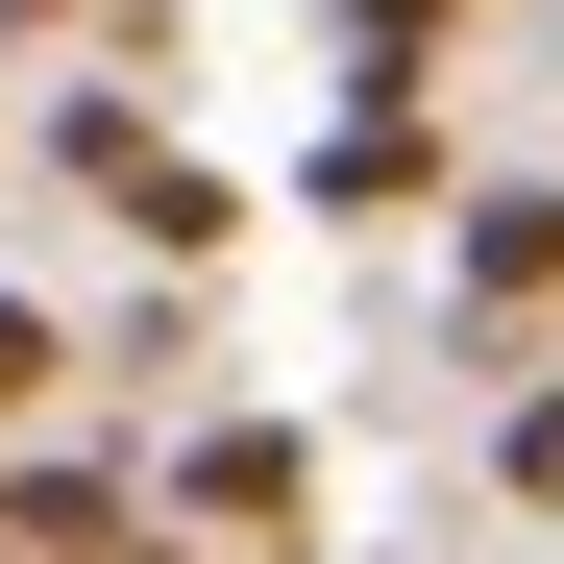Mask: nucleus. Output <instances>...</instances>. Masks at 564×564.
Here are the masks:
<instances>
[{"instance_id": "nucleus-1", "label": "nucleus", "mask_w": 564, "mask_h": 564, "mask_svg": "<svg viewBox=\"0 0 564 564\" xmlns=\"http://www.w3.org/2000/svg\"><path fill=\"white\" fill-rule=\"evenodd\" d=\"M442 270H466V319H491V344H540V319H564V172H466Z\"/></svg>"}, {"instance_id": "nucleus-2", "label": "nucleus", "mask_w": 564, "mask_h": 564, "mask_svg": "<svg viewBox=\"0 0 564 564\" xmlns=\"http://www.w3.org/2000/svg\"><path fill=\"white\" fill-rule=\"evenodd\" d=\"M172 516H197V540H295L319 516V442L295 417H197V442H172Z\"/></svg>"}, {"instance_id": "nucleus-3", "label": "nucleus", "mask_w": 564, "mask_h": 564, "mask_svg": "<svg viewBox=\"0 0 564 564\" xmlns=\"http://www.w3.org/2000/svg\"><path fill=\"white\" fill-rule=\"evenodd\" d=\"M0 540H25V564H123V540H172V516L123 491V442H25V466H0Z\"/></svg>"}, {"instance_id": "nucleus-4", "label": "nucleus", "mask_w": 564, "mask_h": 564, "mask_svg": "<svg viewBox=\"0 0 564 564\" xmlns=\"http://www.w3.org/2000/svg\"><path fill=\"white\" fill-rule=\"evenodd\" d=\"M319 221H466L442 123H417V99H344V123H319Z\"/></svg>"}, {"instance_id": "nucleus-5", "label": "nucleus", "mask_w": 564, "mask_h": 564, "mask_svg": "<svg viewBox=\"0 0 564 564\" xmlns=\"http://www.w3.org/2000/svg\"><path fill=\"white\" fill-rule=\"evenodd\" d=\"M50 172H74V197H99V221H148V197H172V172H197V148H172V123L123 99V74H99V99L50 123Z\"/></svg>"}, {"instance_id": "nucleus-6", "label": "nucleus", "mask_w": 564, "mask_h": 564, "mask_svg": "<svg viewBox=\"0 0 564 564\" xmlns=\"http://www.w3.org/2000/svg\"><path fill=\"white\" fill-rule=\"evenodd\" d=\"M319 25H344V99H417V74H442V25H466V0H319Z\"/></svg>"}, {"instance_id": "nucleus-7", "label": "nucleus", "mask_w": 564, "mask_h": 564, "mask_svg": "<svg viewBox=\"0 0 564 564\" xmlns=\"http://www.w3.org/2000/svg\"><path fill=\"white\" fill-rule=\"evenodd\" d=\"M50 393H74V319H50V295H0V417H50Z\"/></svg>"}, {"instance_id": "nucleus-8", "label": "nucleus", "mask_w": 564, "mask_h": 564, "mask_svg": "<svg viewBox=\"0 0 564 564\" xmlns=\"http://www.w3.org/2000/svg\"><path fill=\"white\" fill-rule=\"evenodd\" d=\"M491 491H516V516H564V393H516V417H491Z\"/></svg>"}, {"instance_id": "nucleus-9", "label": "nucleus", "mask_w": 564, "mask_h": 564, "mask_svg": "<svg viewBox=\"0 0 564 564\" xmlns=\"http://www.w3.org/2000/svg\"><path fill=\"white\" fill-rule=\"evenodd\" d=\"M50 25H123V0H0V50H50Z\"/></svg>"}, {"instance_id": "nucleus-10", "label": "nucleus", "mask_w": 564, "mask_h": 564, "mask_svg": "<svg viewBox=\"0 0 564 564\" xmlns=\"http://www.w3.org/2000/svg\"><path fill=\"white\" fill-rule=\"evenodd\" d=\"M0 564H25V540H0Z\"/></svg>"}]
</instances>
